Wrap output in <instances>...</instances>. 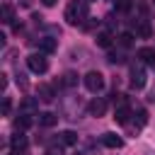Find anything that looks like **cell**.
Masks as SVG:
<instances>
[{
  "label": "cell",
  "instance_id": "obj_1",
  "mask_svg": "<svg viewBox=\"0 0 155 155\" xmlns=\"http://www.w3.org/2000/svg\"><path fill=\"white\" fill-rule=\"evenodd\" d=\"M90 17L87 12V0H70L68 7H65V19L70 27H80L85 24V19Z\"/></svg>",
  "mask_w": 155,
  "mask_h": 155
},
{
  "label": "cell",
  "instance_id": "obj_2",
  "mask_svg": "<svg viewBox=\"0 0 155 155\" xmlns=\"http://www.w3.org/2000/svg\"><path fill=\"white\" fill-rule=\"evenodd\" d=\"M82 80H85V87H87L92 94H99V92L104 90V75H102L99 70H90Z\"/></svg>",
  "mask_w": 155,
  "mask_h": 155
},
{
  "label": "cell",
  "instance_id": "obj_3",
  "mask_svg": "<svg viewBox=\"0 0 155 155\" xmlns=\"http://www.w3.org/2000/svg\"><path fill=\"white\" fill-rule=\"evenodd\" d=\"M27 68L36 75H44L48 70V61H46L44 53H31V56H27Z\"/></svg>",
  "mask_w": 155,
  "mask_h": 155
},
{
  "label": "cell",
  "instance_id": "obj_4",
  "mask_svg": "<svg viewBox=\"0 0 155 155\" xmlns=\"http://www.w3.org/2000/svg\"><path fill=\"white\" fill-rule=\"evenodd\" d=\"M131 87H136V90L145 87V70H143L140 63L131 65Z\"/></svg>",
  "mask_w": 155,
  "mask_h": 155
},
{
  "label": "cell",
  "instance_id": "obj_5",
  "mask_svg": "<svg viewBox=\"0 0 155 155\" xmlns=\"http://www.w3.org/2000/svg\"><path fill=\"white\" fill-rule=\"evenodd\" d=\"M87 111H90L92 116H104V111H107V102H104L102 97H94V99L87 104Z\"/></svg>",
  "mask_w": 155,
  "mask_h": 155
},
{
  "label": "cell",
  "instance_id": "obj_6",
  "mask_svg": "<svg viewBox=\"0 0 155 155\" xmlns=\"http://www.w3.org/2000/svg\"><path fill=\"white\" fill-rule=\"evenodd\" d=\"M131 116H133V111H131L128 104H119L116 111H114V121H116V124H128Z\"/></svg>",
  "mask_w": 155,
  "mask_h": 155
},
{
  "label": "cell",
  "instance_id": "obj_7",
  "mask_svg": "<svg viewBox=\"0 0 155 155\" xmlns=\"http://www.w3.org/2000/svg\"><path fill=\"white\" fill-rule=\"evenodd\" d=\"M102 143H104L107 148H111V150H119V148L124 145V138L109 131V133H104V136H102Z\"/></svg>",
  "mask_w": 155,
  "mask_h": 155
},
{
  "label": "cell",
  "instance_id": "obj_8",
  "mask_svg": "<svg viewBox=\"0 0 155 155\" xmlns=\"http://www.w3.org/2000/svg\"><path fill=\"white\" fill-rule=\"evenodd\" d=\"M133 29H136V34H138L140 39H150V34H153V27L148 24V19H136Z\"/></svg>",
  "mask_w": 155,
  "mask_h": 155
},
{
  "label": "cell",
  "instance_id": "obj_9",
  "mask_svg": "<svg viewBox=\"0 0 155 155\" xmlns=\"http://www.w3.org/2000/svg\"><path fill=\"white\" fill-rule=\"evenodd\" d=\"M10 145H12V153H24L27 150V138L22 136V131L10 138Z\"/></svg>",
  "mask_w": 155,
  "mask_h": 155
},
{
  "label": "cell",
  "instance_id": "obj_10",
  "mask_svg": "<svg viewBox=\"0 0 155 155\" xmlns=\"http://www.w3.org/2000/svg\"><path fill=\"white\" fill-rule=\"evenodd\" d=\"M36 121H39V126H56L58 124V116L56 114H51V111H41V114H36Z\"/></svg>",
  "mask_w": 155,
  "mask_h": 155
},
{
  "label": "cell",
  "instance_id": "obj_11",
  "mask_svg": "<svg viewBox=\"0 0 155 155\" xmlns=\"http://www.w3.org/2000/svg\"><path fill=\"white\" fill-rule=\"evenodd\" d=\"M36 94H39L41 102H53V99H56V92H53L51 85H39V92H36Z\"/></svg>",
  "mask_w": 155,
  "mask_h": 155
},
{
  "label": "cell",
  "instance_id": "obj_12",
  "mask_svg": "<svg viewBox=\"0 0 155 155\" xmlns=\"http://www.w3.org/2000/svg\"><path fill=\"white\" fill-rule=\"evenodd\" d=\"M78 143V133L75 131H63L58 133V145H75Z\"/></svg>",
  "mask_w": 155,
  "mask_h": 155
},
{
  "label": "cell",
  "instance_id": "obj_13",
  "mask_svg": "<svg viewBox=\"0 0 155 155\" xmlns=\"http://www.w3.org/2000/svg\"><path fill=\"white\" fill-rule=\"evenodd\" d=\"M97 46H102V48H109V46H111V31L102 29V31L97 34Z\"/></svg>",
  "mask_w": 155,
  "mask_h": 155
},
{
  "label": "cell",
  "instance_id": "obj_14",
  "mask_svg": "<svg viewBox=\"0 0 155 155\" xmlns=\"http://www.w3.org/2000/svg\"><path fill=\"white\" fill-rule=\"evenodd\" d=\"M138 58L143 63H155V51L148 48V46H143V48H138Z\"/></svg>",
  "mask_w": 155,
  "mask_h": 155
},
{
  "label": "cell",
  "instance_id": "obj_15",
  "mask_svg": "<svg viewBox=\"0 0 155 155\" xmlns=\"http://www.w3.org/2000/svg\"><path fill=\"white\" fill-rule=\"evenodd\" d=\"M19 109H22V114H34V111L39 109V102H36V99H31V97H27V99L22 102V107H19Z\"/></svg>",
  "mask_w": 155,
  "mask_h": 155
},
{
  "label": "cell",
  "instance_id": "obj_16",
  "mask_svg": "<svg viewBox=\"0 0 155 155\" xmlns=\"http://www.w3.org/2000/svg\"><path fill=\"white\" fill-rule=\"evenodd\" d=\"M39 48H41V53H53L56 51V41L53 39H39Z\"/></svg>",
  "mask_w": 155,
  "mask_h": 155
},
{
  "label": "cell",
  "instance_id": "obj_17",
  "mask_svg": "<svg viewBox=\"0 0 155 155\" xmlns=\"http://www.w3.org/2000/svg\"><path fill=\"white\" fill-rule=\"evenodd\" d=\"M29 126H31L29 114H19V116L15 119V128H17V131H24V128H29Z\"/></svg>",
  "mask_w": 155,
  "mask_h": 155
},
{
  "label": "cell",
  "instance_id": "obj_18",
  "mask_svg": "<svg viewBox=\"0 0 155 155\" xmlns=\"http://www.w3.org/2000/svg\"><path fill=\"white\" fill-rule=\"evenodd\" d=\"M15 22V10H12V5H2V24H12Z\"/></svg>",
  "mask_w": 155,
  "mask_h": 155
},
{
  "label": "cell",
  "instance_id": "obj_19",
  "mask_svg": "<svg viewBox=\"0 0 155 155\" xmlns=\"http://www.w3.org/2000/svg\"><path fill=\"white\" fill-rule=\"evenodd\" d=\"M61 85H63V87H75V85H78V75H75V73H70V70H68V73H63Z\"/></svg>",
  "mask_w": 155,
  "mask_h": 155
},
{
  "label": "cell",
  "instance_id": "obj_20",
  "mask_svg": "<svg viewBox=\"0 0 155 155\" xmlns=\"http://www.w3.org/2000/svg\"><path fill=\"white\" fill-rule=\"evenodd\" d=\"M119 44H121L124 48H131V46H133V34H128V31L119 34Z\"/></svg>",
  "mask_w": 155,
  "mask_h": 155
},
{
  "label": "cell",
  "instance_id": "obj_21",
  "mask_svg": "<svg viewBox=\"0 0 155 155\" xmlns=\"http://www.w3.org/2000/svg\"><path fill=\"white\" fill-rule=\"evenodd\" d=\"M136 116H138V126H145V124H148V114H145V109H138Z\"/></svg>",
  "mask_w": 155,
  "mask_h": 155
},
{
  "label": "cell",
  "instance_id": "obj_22",
  "mask_svg": "<svg viewBox=\"0 0 155 155\" xmlns=\"http://www.w3.org/2000/svg\"><path fill=\"white\" fill-rule=\"evenodd\" d=\"M10 109H12V102H10V97H5V99H2V114L7 116V114H10Z\"/></svg>",
  "mask_w": 155,
  "mask_h": 155
},
{
  "label": "cell",
  "instance_id": "obj_23",
  "mask_svg": "<svg viewBox=\"0 0 155 155\" xmlns=\"http://www.w3.org/2000/svg\"><path fill=\"white\" fill-rule=\"evenodd\" d=\"M124 58L121 56H116V53H109V63H121Z\"/></svg>",
  "mask_w": 155,
  "mask_h": 155
},
{
  "label": "cell",
  "instance_id": "obj_24",
  "mask_svg": "<svg viewBox=\"0 0 155 155\" xmlns=\"http://www.w3.org/2000/svg\"><path fill=\"white\" fill-rule=\"evenodd\" d=\"M46 155H61V145H56V148H48V150H46Z\"/></svg>",
  "mask_w": 155,
  "mask_h": 155
},
{
  "label": "cell",
  "instance_id": "obj_25",
  "mask_svg": "<svg viewBox=\"0 0 155 155\" xmlns=\"http://www.w3.org/2000/svg\"><path fill=\"white\" fill-rule=\"evenodd\" d=\"M41 2H44L46 7H53V5H56V0H41Z\"/></svg>",
  "mask_w": 155,
  "mask_h": 155
},
{
  "label": "cell",
  "instance_id": "obj_26",
  "mask_svg": "<svg viewBox=\"0 0 155 155\" xmlns=\"http://www.w3.org/2000/svg\"><path fill=\"white\" fill-rule=\"evenodd\" d=\"M75 155H82V153H75Z\"/></svg>",
  "mask_w": 155,
  "mask_h": 155
},
{
  "label": "cell",
  "instance_id": "obj_27",
  "mask_svg": "<svg viewBox=\"0 0 155 155\" xmlns=\"http://www.w3.org/2000/svg\"><path fill=\"white\" fill-rule=\"evenodd\" d=\"M87 2H92V0H87Z\"/></svg>",
  "mask_w": 155,
  "mask_h": 155
},
{
  "label": "cell",
  "instance_id": "obj_28",
  "mask_svg": "<svg viewBox=\"0 0 155 155\" xmlns=\"http://www.w3.org/2000/svg\"><path fill=\"white\" fill-rule=\"evenodd\" d=\"M153 2H155V0H153Z\"/></svg>",
  "mask_w": 155,
  "mask_h": 155
}]
</instances>
